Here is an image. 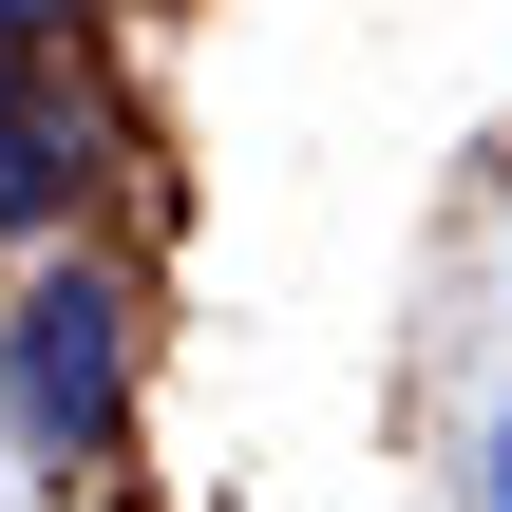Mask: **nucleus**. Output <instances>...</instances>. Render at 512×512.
<instances>
[{"mask_svg": "<svg viewBox=\"0 0 512 512\" xmlns=\"http://www.w3.org/2000/svg\"><path fill=\"white\" fill-rule=\"evenodd\" d=\"M114 361H133V304L95 266H38L19 323H0V380H19V456H95L114 437Z\"/></svg>", "mask_w": 512, "mask_h": 512, "instance_id": "nucleus-1", "label": "nucleus"}, {"mask_svg": "<svg viewBox=\"0 0 512 512\" xmlns=\"http://www.w3.org/2000/svg\"><path fill=\"white\" fill-rule=\"evenodd\" d=\"M76 190H95V152H76V133H57V114L0 76V228H57Z\"/></svg>", "mask_w": 512, "mask_h": 512, "instance_id": "nucleus-2", "label": "nucleus"}, {"mask_svg": "<svg viewBox=\"0 0 512 512\" xmlns=\"http://www.w3.org/2000/svg\"><path fill=\"white\" fill-rule=\"evenodd\" d=\"M475 512H512V399H494V437H475Z\"/></svg>", "mask_w": 512, "mask_h": 512, "instance_id": "nucleus-3", "label": "nucleus"}, {"mask_svg": "<svg viewBox=\"0 0 512 512\" xmlns=\"http://www.w3.org/2000/svg\"><path fill=\"white\" fill-rule=\"evenodd\" d=\"M38 19H76V0H0V57H19V38H38Z\"/></svg>", "mask_w": 512, "mask_h": 512, "instance_id": "nucleus-4", "label": "nucleus"}]
</instances>
